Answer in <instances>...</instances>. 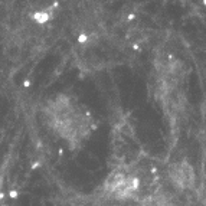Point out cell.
<instances>
[{"instance_id": "obj_1", "label": "cell", "mask_w": 206, "mask_h": 206, "mask_svg": "<svg viewBox=\"0 0 206 206\" xmlns=\"http://www.w3.org/2000/svg\"><path fill=\"white\" fill-rule=\"evenodd\" d=\"M42 112L48 128L65 140L71 149L80 146L95 127L89 112L78 103V99L66 94H58L49 98Z\"/></svg>"}, {"instance_id": "obj_2", "label": "cell", "mask_w": 206, "mask_h": 206, "mask_svg": "<svg viewBox=\"0 0 206 206\" xmlns=\"http://www.w3.org/2000/svg\"><path fill=\"white\" fill-rule=\"evenodd\" d=\"M127 19H128V20H134V19H136V14H134V13H130L128 16H127Z\"/></svg>"}, {"instance_id": "obj_3", "label": "cell", "mask_w": 206, "mask_h": 206, "mask_svg": "<svg viewBox=\"0 0 206 206\" xmlns=\"http://www.w3.org/2000/svg\"><path fill=\"white\" fill-rule=\"evenodd\" d=\"M150 172H151V173H157V167H151L150 169Z\"/></svg>"}, {"instance_id": "obj_4", "label": "cell", "mask_w": 206, "mask_h": 206, "mask_svg": "<svg viewBox=\"0 0 206 206\" xmlns=\"http://www.w3.org/2000/svg\"><path fill=\"white\" fill-rule=\"evenodd\" d=\"M203 5H205V6H206V0H205V2H203Z\"/></svg>"}]
</instances>
